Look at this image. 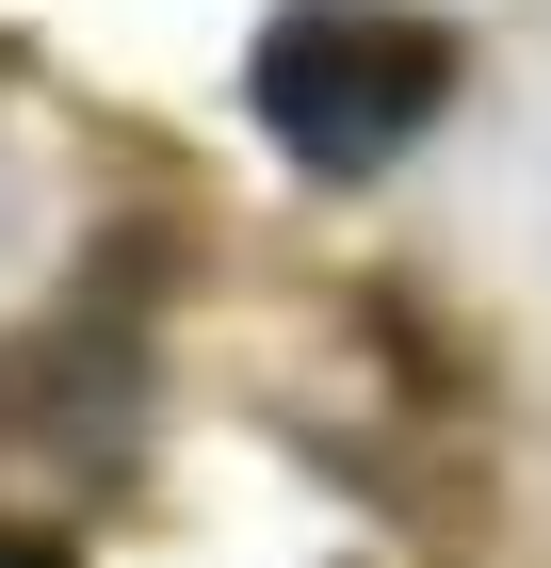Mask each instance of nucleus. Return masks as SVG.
I'll return each mask as SVG.
<instances>
[{
	"mask_svg": "<svg viewBox=\"0 0 551 568\" xmlns=\"http://www.w3.org/2000/svg\"><path fill=\"white\" fill-rule=\"evenodd\" d=\"M455 98V33L406 17V0H293L259 33V131L293 146L308 179H374L438 131Z\"/></svg>",
	"mask_w": 551,
	"mask_h": 568,
	"instance_id": "obj_1",
	"label": "nucleus"
},
{
	"mask_svg": "<svg viewBox=\"0 0 551 568\" xmlns=\"http://www.w3.org/2000/svg\"><path fill=\"white\" fill-rule=\"evenodd\" d=\"M0 568H65V536H33V520H0Z\"/></svg>",
	"mask_w": 551,
	"mask_h": 568,
	"instance_id": "obj_2",
	"label": "nucleus"
}]
</instances>
